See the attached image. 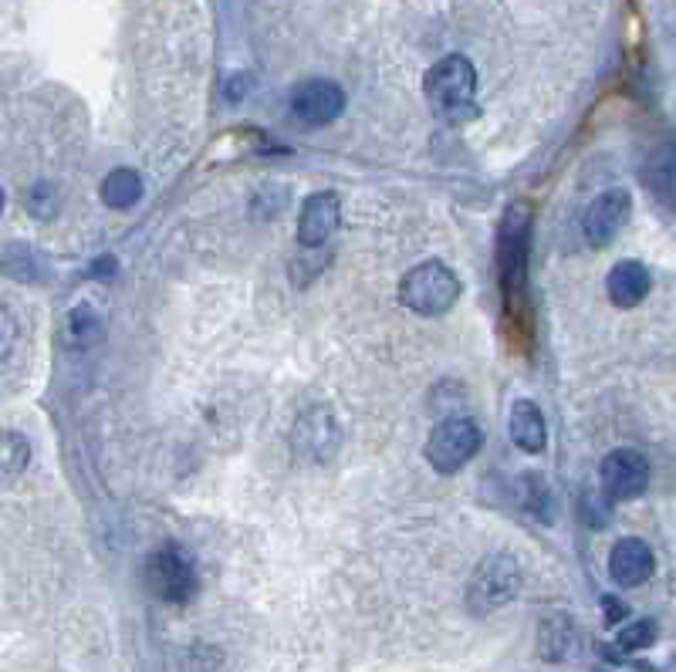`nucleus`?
Returning <instances> with one entry per match:
<instances>
[{
  "label": "nucleus",
  "mask_w": 676,
  "mask_h": 672,
  "mask_svg": "<svg viewBox=\"0 0 676 672\" xmlns=\"http://www.w3.org/2000/svg\"><path fill=\"white\" fill-rule=\"evenodd\" d=\"M673 176H676V166H673V146H663L653 159H650V170H646V186L669 206L673 203V190H676V183H673Z\"/></svg>",
  "instance_id": "19"
},
{
  "label": "nucleus",
  "mask_w": 676,
  "mask_h": 672,
  "mask_svg": "<svg viewBox=\"0 0 676 672\" xmlns=\"http://www.w3.org/2000/svg\"><path fill=\"white\" fill-rule=\"evenodd\" d=\"M578 652V628L568 612H548L538 625V656L544 662H568Z\"/></svg>",
  "instance_id": "13"
},
{
  "label": "nucleus",
  "mask_w": 676,
  "mask_h": 672,
  "mask_svg": "<svg viewBox=\"0 0 676 672\" xmlns=\"http://www.w3.org/2000/svg\"><path fill=\"white\" fill-rule=\"evenodd\" d=\"M656 555L643 537H622L609 551V574L619 588H640L653 578Z\"/></svg>",
  "instance_id": "12"
},
{
  "label": "nucleus",
  "mask_w": 676,
  "mask_h": 672,
  "mask_svg": "<svg viewBox=\"0 0 676 672\" xmlns=\"http://www.w3.org/2000/svg\"><path fill=\"white\" fill-rule=\"evenodd\" d=\"M139 196H143V176L129 170V166H119V170H112L102 180V200L112 209H129L139 203Z\"/></svg>",
  "instance_id": "17"
},
{
  "label": "nucleus",
  "mask_w": 676,
  "mask_h": 672,
  "mask_svg": "<svg viewBox=\"0 0 676 672\" xmlns=\"http://www.w3.org/2000/svg\"><path fill=\"white\" fill-rule=\"evenodd\" d=\"M650 291H653V274L640 261H619L609 271L606 294H609V301L616 308H636V305H643Z\"/></svg>",
  "instance_id": "14"
},
{
  "label": "nucleus",
  "mask_w": 676,
  "mask_h": 672,
  "mask_svg": "<svg viewBox=\"0 0 676 672\" xmlns=\"http://www.w3.org/2000/svg\"><path fill=\"white\" fill-rule=\"evenodd\" d=\"M463 294L457 271L443 261H422L409 267L399 281V305L422 318L447 315Z\"/></svg>",
  "instance_id": "3"
},
{
  "label": "nucleus",
  "mask_w": 676,
  "mask_h": 672,
  "mask_svg": "<svg viewBox=\"0 0 676 672\" xmlns=\"http://www.w3.org/2000/svg\"><path fill=\"white\" fill-rule=\"evenodd\" d=\"M4 203H8V196H4V186H0V214H4Z\"/></svg>",
  "instance_id": "23"
},
{
  "label": "nucleus",
  "mask_w": 676,
  "mask_h": 672,
  "mask_svg": "<svg viewBox=\"0 0 676 672\" xmlns=\"http://www.w3.org/2000/svg\"><path fill=\"white\" fill-rule=\"evenodd\" d=\"M507 433H511V443L531 456L544 453L548 446V426H544V415L531 399H518L511 406V415H507Z\"/></svg>",
  "instance_id": "16"
},
{
  "label": "nucleus",
  "mask_w": 676,
  "mask_h": 672,
  "mask_svg": "<svg viewBox=\"0 0 676 672\" xmlns=\"http://www.w3.org/2000/svg\"><path fill=\"white\" fill-rule=\"evenodd\" d=\"M525 584V571L518 565V558L511 555H491L484 558L467 584V608L471 615L484 618L500 612L504 605H511Z\"/></svg>",
  "instance_id": "4"
},
{
  "label": "nucleus",
  "mask_w": 676,
  "mask_h": 672,
  "mask_svg": "<svg viewBox=\"0 0 676 672\" xmlns=\"http://www.w3.org/2000/svg\"><path fill=\"white\" fill-rule=\"evenodd\" d=\"M291 112L308 129H322L346 112V92L331 78H308L291 92Z\"/></svg>",
  "instance_id": "8"
},
{
  "label": "nucleus",
  "mask_w": 676,
  "mask_h": 672,
  "mask_svg": "<svg viewBox=\"0 0 676 672\" xmlns=\"http://www.w3.org/2000/svg\"><path fill=\"white\" fill-rule=\"evenodd\" d=\"M105 342V321L92 305H78L61 321V345L68 352H92Z\"/></svg>",
  "instance_id": "15"
},
{
  "label": "nucleus",
  "mask_w": 676,
  "mask_h": 672,
  "mask_svg": "<svg viewBox=\"0 0 676 672\" xmlns=\"http://www.w3.org/2000/svg\"><path fill=\"white\" fill-rule=\"evenodd\" d=\"M291 446H294V456L305 459V464H328L338 453V446H342V426H338L335 412L328 406L308 409L298 423H294Z\"/></svg>",
  "instance_id": "7"
},
{
  "label": "nucleus",
  "mask_w": 676,
  "mask_h": 672,
  "mask_svg": "<svg viewBox=\"0 0 676 672\" xmlns=\"http://www.w3.org/2000/svg\"><path fill=\"white\" fill-rule=\"evenodd\" d=\"M27 209L37 220H52L58 214V190L52 183H34L27 190Z\"/></svg>",
  "instance_id": "21"
},
{
  "label": "nucleus",
  "mask_w": 676,
  "mask_h": 672,
  "mask_svg": "<svg viewBox=\"0 0 676 672\" xmlns=\"http://www.w3.org/2000/svg\"><path fill=\"white\" fill-rule=\"evenodd\" d=\"M602 493L609 500H636L650 487V459L640 449L619 446L602 459Z\"/></svg>",
  "instance_id": "9"
},
{
  "label": "nucleus",
  "mask_w": 676,
  "mask_h": 672,
  "mask_svg": "<svg viewBox=\"0 0 676 672\" xmlns=\"http://www.w3.org/2000/svg\"><path fill=\"white\" fill-rule=\"evenodd\" d=\"M18 339H21V321H18V315H14L8 305H0V362L11 358Z\"/></svg>",
  "instance_id": "22"
},
{
  "label": "nucleus",
  "mask_w": 676,
  "mask_h": 672,
  "mask_svg": "<svg viewBox=\"0 0 676 672\" xmlns=\"http://www.w3.org/2000/svg\"><path fill=\"white\" fill-rule=\"evenodd\" d=\"M653 642H656V622H650V618H640V622L626 625L622 633H619V639H616V646L626 649V652L650 649Z\"/></svg>",
  "instance_id": "20"
},
{
  "label": "nucleus",
  "mask_w": 676,
  "mask_h": 672,
  "mask_svg": "<svg viewBox=\"0 0 676 672\" xmlns=\"http://www.w3.org/2000/svg\"><path fill=\"white\" fill-rule=\"evenodd\" d=\"M31 464V443L18 430H0V483L18 480Z\"/></svg>",
  "instance_id": "18"
},
{
  "label": "nucleus",
  "mask_w": 676,
  "mask_h": 672,
  "mask_svg": "<svg viewBox=\"0 0 676 672\" xmlns=\"http://www.w3.org/2000/svg\"><path fill=\"white\" fill-rule=\"evenodd\" d=\"M422 92L437 118L443 122H463L477 112V68L463 55L440 58L422 81Z\"/></svg>",
  "instance_id": "1"
},
{
  "label": "nucleus",
  "mask_w": 676,
  "mask_h": 672,
  "mask_svg": "<svg viewBox=\"0 0 676 672\" xmlns=\"http://www.w3.org/2000/svg\"><path fill=\"white\" fill-rule=\"evenodd\" d=\"M481 446H484V433L471 415H447L443 423L430 430V440L422 446V453H427V464L437 474L450 477L467 467L481 453Z\"/></svg>",
  "instance_id": "5"
},
{
  "label": "nucleus",
  "mask_w": 676,
  "mask_h": 672,
  "mask_svg": "<svg viewBox=\"0 0 676 672\" xmlns=\"http://www.w3.org/2000/svg\"><path fill=\"white\" fill-rule=\"evenodd\" d=\"M342 224V200L331 190H322V193H312L302 206V220H298V247L305 250H318L322 243H328Z\"/></svg>",
  "instance_id": "11"
},
{
  "label": "nucleus",
  "mask_w": 676,
  "mask_h": 672,
  "mask_svg": "<svg viewBox=\"0 0 676 672\" xmlns=\"http://www.w3.org/2000/svg\"><path fill=\"white\" fill-rule=\"evenodd\" d=\"M632 214V196L622 186H612L606 193H599L596 200L588 203L585 217H582V234L592 247H609L622 227L629 224Z\"/></svg>",
  "instance_id": "10"
},
{
  "label": "nucleus",
  "mask_w": 676,
  "mask_h": 672,
  "mask_svg": "<svg viewBox=\"0 0 676 672\" xmlns=\"http://www.w3.org/2000/svg\"><path fill=\"white\" fill-rule=\"evenodd\" d=\"M528 254H531V203H511L497 230V271L507 305H521L528 284Z\"/></svg>",
  "instance_id": "2"
},
{
  "label": "nucleus",
  "mask_w": 676,
  "mask_h": 672,
  "mask_svg": "<svg viewBox=\"0 0 676 672\" xmlns=\"http://www.w3.org/2000/svg\"><path fill=\"white\" fill-rule=\"evenodd\" d=\"M146 588L159 602L183 605L196 595V568L177 544H166L146 561Z\"/></svg>",
  "instance_id": "6"
}]
</instances>
